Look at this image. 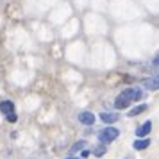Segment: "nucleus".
Returning a JSON list of instances; mask_svg holds the SVG:
<instances>
[{
    "label": "nucleus",
    "instance_id": "f257e3e1",
    "mask_svg": "<svg viewBox=\"0 0 159 159\" xmlns=\"http://www.w3.org/2000/svg\"><path fill=\"white\" fill-rule=\"evenodd\" d=\"M141 97H143V93H141V89L139 88H125L122 93L116 97V100H115V107L116 109H125V107H129L132 102H138V100H141Z\"/></svg>",
    "mask_w": 159,
    "mask_h": 159
},
{
    "label": "nucleus",
    "instance_id": "f03ea898",
    "mask_svg": "<svg viewBox=\"0 0 159 159\" xmlns=\"http://www.w3.org/2000/svg\"><path fill=\"white\" fill-rule=\"evenodd\" d=\"M118 136H120V130L116 129V127H111V125H107L106 129L98 130V134H97V138H98V141H100L102 145L113 143Z\"/></svg>",
    "mask_w": 159,
    "mask_h": 159
},
{
    "label": "nucleus",
    "instance_id": "7ed1b4c3",
    "mask_svg": "<svg viewBox=\"0 0 159 159\" xmlns=\"http://www.w3.org/2000/svg\"><path fill=\"white\" fill-rule=\"evenodd\" d=\"M0 111H2V115L6 116V120H9L11 123H15L18 120V116H16V111H15V104L11 100H2L0 102Z\"/></svg>",
    "mask_w": 159,
    "mask_h": 159
},
{
    "label": "nucleus",
    "instance_id": "20e7f679",
    "mask_svg": "<svg viewBox=\"0 0 159 159\" xmlns=\"http://www.w3.org/2000/svg\"><path fill=\"white\" fill-rule=\"evenodd\" d=\"M77 120H79L82 125H93L97 118H95V115L91 111H80L79 115H77Z\"/></svg>",
    "mask_w": 159,
    "mask_h": 159
},
{
    "label": "nucleus",
    "instance_id": "39448f33",
    "mask_svg": "<svg viewBox=\"0 0 159 159\" xmlns=\"http://www.w3.org/2000/svg\"><path fill=\"white\" fill-rule=\"evenodd\" d=\"M150 130H152V122L147 120V122L141 123V125L136 129V138H147L148 134H150Z\"/></svg>",
    "mask_w": 159,
    "mask_h": 159
},
{
    "label": "nucleus",
    "instance_id": "423d86ee",
    "mask_svg": "<svg viewBox=\"0 0 159 159\" xmlns=\"http://www.w3.org/2000/svg\"><path fill=\"white\" fill-rule=\"evenodd\" d=\"M100 120L104 123H107V125H111V123H116L118 120H120V116L116 115V113H107V111H104V113H100Z\"/></svg>",
    "mask_w": 159,
    "mask_h": 159
},
{
    "label": "nucleus",
    "instance_id": "0eeeda50",
    "mask_svg": "<svg viewBox=\"0 0 159 159\" xmlns=\"http://www.w3.org/2000/svg\"><path fill=\"white\" fill-rule=\"evenodd\" d=\"M150 138H138L136 141L132 143V147H134V150H145V148H148L150 147Z\"/></svg>",
    "mask_w": 159,
    "mask_h": 159
},
{
    "label": "nucleus",
    "instance_id": "6e6552de",
    "mask_svg": "<svg viewBox=\"0 0 159 159\" xmlns=\"http://www.w3.org/2000/svg\"><path fill=\"white\" fill-rule=\"evenodd\" d=\"M159 86L157 82V75H154V77H150V79H145L143 80V88L145 89H150V91H156Z\"/></svg>",
    "mask_w": 159,
    "mask_h": 159
},
{
    "label": "nucleus",
    "instance_id": "1a4fd4ad",
    "mask_svg": "<svg viewBox=\"0 0 159 159\" xmlns=\"http://www.w3.org/2000/svg\"><path fill=\"white\" fill-rule=\"evenodd\" d=\"M86 147V141L84 139H79V141H75V143L72 145V148H70V156H73V154H77V152H80L82 148Z\"/></svg>",
    "mask_w": 159,
    "mask_h": 159
},
{
    "label": "nucleus",
    "instance_id": "9d476101",
    "mask_svg": "<svg viewBox=\"0 0 159 159\" xmlns=\"http://www.w3.org/2000/svg\"><path fill=\"white\" fill-rule=\"evenodd\" d=\"M106 152H107V145L98 143V145H97V147L93 148V156H95V157H102Z\"/></svg>",
    "mask_w": 159,
    "mask_h": 159
},
{
    "label": "nucleus",
    "instance_id": "9b49d317",
    "mask_svg": "<svg viewBox=\"0 0 159 159\" xmlns=\"http://www.w3.org/2000/svg\"><path fill=\"white\" fill-rule=\"evenodd\" d=\"M147 109H148V106H147V104H141V106H136V107H132V109L129 111V116H138L139 113H145Z\"/></svg>",
    "mask_w": 159,
    "mask_h": 159
},
{
    "label": "nucleus",
    "instance_id": "f8f14e48",
    "mask_svg": "<svg viewBox=\"0 0 159 159\" xmlns=\"http://www.w3.org/2000/svg\"><path fill=\"white\" fill-rule=\"evenodd\" d=\"M88 156H89V152L82 148V150H80V157H88Z\"/></svg>",
    "mask_w": 159,
    "mask_h": 159
},
{
    "label": "nucleus",
    "instance_id": "ddd939ff",
    "mask_svg": "<svg viewBox=\"0 0 159 159\" xmlns=\"http://www.w3.org/2000/svg\"><path fill=\"white\" fill-rule=\"evenodd\" d=\"M66 159H82V157H73V156H70V157H66Z\"/></svg>",
    "mask_w": 159,
    "mask_h": 159
}]
</instances>
